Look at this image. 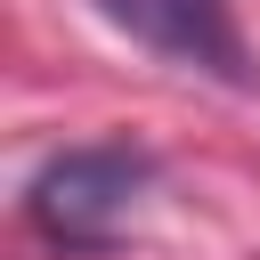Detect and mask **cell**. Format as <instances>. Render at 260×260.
I'll return each mask as SVG.
<instances>
[{"instance_id":"1","label":"cell","mask_w":260,"mask_h":260,"mask_svg":"<svg viewBox=\"0 0 260 260\" xmlns=\"http://www.w3.org/2000/svg\"><path fill=\"white\" fill-rule=\"evenodd\" d=\"M146 187H154V162H146L138 146H65V154H49V162L32 171L24 211H32V228H41L49 244L106 252V244L130 228V211H138Z\"/></svg>"},{"instance_id":"2","label":"cell","mask_w":260,"mask_h":260,"mask_svg":"<svg viewBox=\"0 0 260 260\" xmlns=\"http://www.w3.org/2000/svg\"><path fill=\"white\" fill-rule=\"evenodd\" d=\"M98 16L122 24L130 41H146V49L171 57V65L244 81V32H236L228 0H98Z\"/></svg>"}]
</instances>
